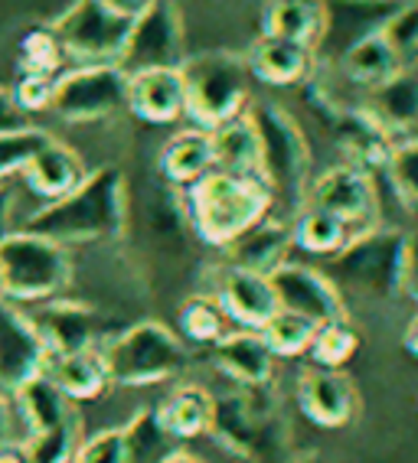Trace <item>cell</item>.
I'll use <instances>...</instances> for the list:
<instances>
[{"mask_svg": "<svg viewBox=\"0 0 418 463\" xmlns=\"http://www.w3.org/2000/svg\"><path fill=\"white\" fill-rule=\"evenodd\" d=\"M131 219L128 180L118 166L105 164L89 170L69 196L43 203L33 215H26L24 229L52 239L66 249L76 245H111L121 241Z\"/></svg>", "mask_w": 418, "mask_h": 463, "instance_id": "obj_1", "label": "cell"}, {"mask_svg": "<svg viewBox=\"0 0 418 463\" xmlns=\"http://www.w3.org/2000/svg\"><path fill=\"white\" fill-rule=\"evenodd\" d=\"M193 235L213 249L226 251L249 229L275 213V196L261 176H235L209 170L184 190Z\"/></svg>", "mask_w": 418, "mask_h": 463, "instance_id": "obj_2", "label": "cell"}, {"mask_svg": "<svg viewBox=\"0 0 418 463\" xmlns=\"http://www.w3.org/2000/svg\"><path fill=\"white\" fill-rule=\"evenodd\" d=\"M249 121L259 134L261 147V180L275 196V213L291 219L304 209L310 186V144L301 121L278 101H255L249 105Z\"/></svg>", "mask_w": 418, "mask_h": 463, "instance_id": "obj_3", "label": "cell"}, {"mask_svg": "<svg viewBox=\"0 0 418 463\" xmlns=\"http://www.w3.org/2000/svg\"><path fill=\"white\" fill-rule=\"evenodd\" d=\"M405 258H409V232L399 225H373L353 232L347 249L330 258V281L340 294L389 304L405 294Z\"/></svg>", "mask_w": 418, "mask_h": 463, "instance_id": "obj_4", "label": "cell"}, {"mask_svg": "<svg viewBox=\"0 0 418 463\" xmlns=\"http://www.w3.org/2000/svg\"><path fill=\"white\" fill-rule=\"evenodd\" d=\"M0 274H4V294H0L4 300L17 307L46 304L66 298L76 278V258L72 249L59 241L14 229L0 239Z\"/></svg>", "mask_w": 418, "mask_h": 463, "instance_id": "obj_5", "label": "cell"}, {"mask_svg": "<svg viewBox=\"0 0 418 463\" xmlns=\"http://www.w3.org/2000/svg\"><path fill=\"white\" fill-rule=\"evenodd\" d=\"M180 75L186 91V118L200 131H216L249 111L252 75L242 52L209 50L186 56Z\"/></svg>", "mask_w": 418, "mask_h": 463, "instance_id": "obj_6", "label": "cell"}, {"mask_svg": "<svg viewBox=\"0 0 418 463\" xmlns=\"http://www.w3.org/2000/svg\"><path fill=\"white\" fill-rule=\"evenodd\" d=\"M111 385L144 389L174 382L190 369V346L157 320H138L101 346Z\"/></svg>", "mask_w": 418, "mask_h": 463, "instance_id": "obj_7", "label": "cell"}, {"mask_svg": "<svg viewBox=\"0 0 418 463\" xmlns=\"http://www.w3.org/2000/svg\"><path fill=\"white\" fill-rule=\"evenodd\" d=\"M209 434L226 454L252 463H271L288 444V424L271 389H233L216 398Z\"/></svg>", "mask_w": 418, "mask_h": 463, "instance_id": "obj_8", "label": "cell"}, {"mask_svg": "<svg viewBox=\"0 0 418 463\" xmlns=\"http://www.w3.org/2000/svg\"><path fill=\"white\" fill-rule=\"evenodd\" d=\"M131 20L134 17L115 10L109 0H72L50 26L66 59L76 66H118L131 33Z\"/></svg>", "mask_w": 418, "mask_h": 463, "instance_id": "obj_9", "label": "cell"}, {"mask_svg": "<svg viewBox=\"0 0 418 463\" xmlns=\"http://www.w3.org/2000/svg\"><path fill=\"white\" fill-rule=\"evenodd\" d=\"M128 108V72L121 66H72L56 75L52 111L66 125H95Z\"/></svg>", "mask_w": 418, "mask_h": 463, "instance_id": "obj_10", "label": "cell"}, {"mask_svg": "<svg viewBox=\"0 0 418 463\" xmlns=\"http://www.w3.org/2000/svg\"><path fill=\"white\" fill-rule=\"evenodd\" d=\"M186 59L184 14L176 0H154L131 20L125 50L118 66L128 75L151 72V69H180Z\"/></svg>", "mask_w": 418, "mask_h": 463, "instance_id": "obj_11", "label": "cell"}, {"mask_svg": "<svg viewBox=\"0 0 418 463\" xmlns=\"http://www.w3.org/2000/svg\"><path fill=\"white\" fill-rule=\"evenodd\" d=\"M304 206L324 209V213L337 215L343 225H350V232H363L379 225L383 219V199H379L376 176L350 164H337L324 174L310 176L308 196Z\"/></svg>", "mask_w": 418, "mask_h": 463, "instance_id": "obj_12", "label": "cell"}, {"mask_svg": "<svg viewBox=\"0 0 418 463\" xmlns=\"http://www.w3.org/2000/svg\"><path fill=\"white\" fill-rule=\"evenodd\" d=\"M268 278H271V288H275L278 307L288 310V314L304 317L314 326L350 320V304L340 294V288L330 281V274L320 271V268L301 265V261H285Z\"/></svg>", "mask_w": 418, "mask_h": 463, "instance_id": "obj_13", "label": "cell"}, {"mask_svg": "<svg viewBox=\"0 0 418 463\" xmlns=\"http://www.w3.org/2000/svg\"><path fill=\"white\" fill-rule=\"evenodd\" d=\"M30 320L40 330L50 356H72V353H85V349H101L99 343H105V333H109V317L101 314L99 307L72 298L36 304V314H30Z\"/></svg>", "mask_w": 418, "mask_h": 463, "instance_id": "obj_14", "label": "cell"}, {"mask_svg": "<svg viewBox=\"0 0 418 463\" xmlns=\"http://www.w3.org/2000/svg\"><path fill=\"white\" fill-rule=\"evenodd\" d=\"M46 363L50 349L30 314L0 298V392H17L24 382L40 375Z\"/></svg>", "mask_w": 418, "mask_h": 463, "instance_id": "obj_15", "label": "cell"}, {"mask_svg": "<svg viewBox=\"0 0 418 463\" xmlns=\"http://www.w3.org/2000/svg\"><path fill=\"white\" fill-rule=\"evenodd\" d=\"M206 294L216 298L226 320L239 323V330L259 333L281 310L275 298V288H271V278L255 271H242V268H233V265H219L213 271V288Z\"/></svg>", "mask_w": 418, "mask_h": 463, "instance_id": "obj_16", "label": "cell"}, {"mask_svg": "<svg viewBox=\"0 0 418 463\" xmlns=\"http://www.w3.org/2000/svg\"><path fill=\"white\" fill-rule=\"evenodd\" d=\"M298 408L318 428H347L356 414V385L343 369L308 365L298 375Z\"/></svg>", "mask_w": 418, "mask_h": 463, "instance_id": "obj_17", "label": "cell"}, {"mask_svg": "<svg viewBox=\"0 0 418 463\" xmlns=\"http://www.w3.org/2000/svg\"><path fill=\"white\" fill-rule=\"evenodd\" d=\"M405 0H327V33L318 59H337L353 43L376 36Z\"/></svg>", "mask_w": 418, "mask_h": 463, "instance_id": "obj_18", "label": "cell"}, {"mask_svg": "<svg viewBox=\"0 0 418 463\" xmlns=\"http://www.w3.org/2000/svg\"><path fill=\"white\" fill-rule=\"evenodd\" d=\"M360 105L393 144L415 141L418 137V69L393 75L385 85L366 91Z\"/></svg>", "mask_w": 418, "mask_h": 463, "instance_id": "obj_19", "label": "cell"}, {"mask_svg": "<svg viewBox=\"0 0 418 463\" xmlns=\"http://www.w3.org/2000/svg\"><path fill=\"white\" fill-rule=\"evenodd\" d=\"M128 111L144 125H174L186 115L180 69H151L128 75Z\"/></svg>", "mask_w": 418, "mask_h": 463, "instance_id": "obj_20", "label": "cell"}, {"mask_svg": "<svg viewBox=\"0 0 418 463\" xmlns=\"http://www.w3.org/2000/svg\"><path fill=\"white\" fill-rule=\"evenodd\" d=\"M219 373L235 382V389H271L275 385V363L265 339L255 330H233L213 346Z\"/></svg>", "mask_w": 418, "mask_h": 463, "instance_id": "obj_21", "label": "cell"}, {"mask_svg": "<svg viewBox=\"0 0 418 463\" xmlns=\"http://www.w3.org/2000/svg\"><path fill=\"white\" fill-rule=\"evenodd\" d=\"M245 66L255 82L271 85V89H291L310 79L318 66V52L304 50L298 43L275 40V36H259L245 52Z\"/></svg>", "mask_w": 418, "mask_h": 463, "instance_id": "obj_22", "label": "cell"}, {"mask_svg": "<svg viewBox=\"0 0 418 463\" xmlns=\"http://www.w3.org/2000/svg\"><path fill=\"white\" fill-rule=\"evenodd\" d=\"M294 249L291 239V219L271 213L265 222H259L255 229H249L239 241H233L223 255H226V265L242 268V271L255 274H271L288 261V251Z\"/></svg>", "mask_w": 418, "mask_h": 463, "instance_id": "obj_23", "label": "cell"}, {"mask_svg": "<svg viewBox=\"0 0 418 463\" xmlns=\"http://www.w3.org/2000/svg\"><path fill=\"white\" fill-rule=\"evenodd\" d=\"M327 33V0H265L261 4V36L298 43L318 52Z\"/></svg>", "mask_w": 418, "mask_h": 463, "instance_id": "obj_24", "label": "cell"}, {"mask_svg": "<svg viewBox=\"0 0 418 463\" xmlns=\"http://www.w3.org/2000/svg\"><path fill=\"white\" fill-rule=\"evenodd\" d=\"M20 176L26 180L33 196H40L43 203H56V199L69 196L89 176V166H85L79 150L52 137L46 147L36 150V157L26 164Z\"/></svg>", "mask_w": 418, "mask_h": 463, "instance_id": "obj_25", "label": "cell"}, {"mask_svg": "<svg viewBox=\"0 0 418 463\" xmlns=\"http://www.w3.org/2000/svg\"><path fill=\"white\" fill-rule=\"evenodd\" d=\"M213 408H216V398L209 395L203 385H176V389L154 408V418H157L160 430H164L170 440H193V438L209 434Z\"/></svg>", "mask_w": 418, "mask_h": 463, "instance_id": "obj_26", "label": "cell"}, {"mask_svg": "<svg viewBox=\"0 0 418 463\" xmlns=\"http://www.w3.org/2000/svg\"><path fill=\"white\" fill-rule=\"evenodd\" d=\"M157 170L164 176V183L174 186V190H186L196 180H203L213 170V141H209V131H200V128L176 131L160 147Z\"/></svg>", "mask_w": 418, "mask_h": 463, "instance_id": "obj_27", "label": "cell"}, {"mask_svg": "<svg viewBox=\"0 0 418 463\" xmlns=\"http://www.w3.org/2000/svg\"><path fill=\"white\" fill-rule=\"evenodd\" d=\"M43 373L50 375L69 402H95L111 389V375L101 349H85V353H72V356H50Z\"/></svg>", "mask_w": 418, "mask_h": 463, "instance_id": "obj_28", "label": "cell"}, {"mask_svg": "<svg viewBox=\"0 0 418 463\" xmlns=\"http://www.w3.org/2000/svg\"><path fill=\"white\" fill-rule=\"evenodd\" d=\"M330 62H334V69L340 72L343 82L350 85V89H356L360 95L379 89V85H385L393 75L402 72L393 50H389V43L379 33L353 43L350 50H343L340 56L330 59Z\"/></svg>", "mask_w": 418, "mask_h": 463, "instance_id": "obj_29", "label": "cell"}, {"mask_svg": "<svg viewBox=\"0 0 418 463\" xmlns=\"http://www.w3.org/2000/svg\"><path fill=\"white\" fill-rule=\"evenodd\" d=\"M209 141H213V170L235 176H261L259 134L252 128L249 115L209 131Z\"/></svg>", "mask_w": 418, "mask_h": 463, "instance_id": "obj_30", "label": "cell"}, {"mask_svg": "<svg viewBox=\"0 0 418 463\" xmlns=\"http://www.w3.org/2000/svg\"><path fill=\"white\" fill-rule=\"evenodd\" d=\"M14 402H17V411L24 414L30 434H40V430L56 428V424H62L69 414L76 411L72 402H69V398L52 385V379L46 373H40L30 382H24V385L14 392Z\"/></svg>", "mask_w": 418, "mask_h": 463, "instance_id": "obj_31", "label": "cell"}, {"mask_svg": "<svg viewBox=\"0 0 418 463\" xmlns=\"http://www.w3.org/2000/svg\"><path fill=\"white\" fill-rule=\"evenodd\" d=\"M350 225H343L337 215L324 213V209L304 206L301 213L291 215V239L294 249L308 251L318 258H334L347 249L350 241Z\"/></svg>", "mask_w": 418, "mask_h": 463, "instance_id": "obj_32", "label": "cell"}, {"mask_svg": "<svg viewBox=\"0 0 418 463\" xmlns=\"http://www.w3.org/2000/svg\"><path fill=\"white\" fill-rule=\"evenodd\" d=\"M176 323H180V333H176V336L184 339L186 346H216L219 339L229 333L223 307L216 304V298H209V294H193V298H186L184 304H180Z\"/></svg>", "mask_w": 418, "mask_h": 463, "instance_id": "obj_33", "label": "cell"}, {"mask_svg": "<svg viewBox=\"0 0 418 463\" xmlns=\"http://www.w3.org/2000/svg\"><path fill=\"white\" fill-rule=\"evenodd\" d=\"M66 66V52L59 46L52 26H30L17 43V69L20 75H50L56 79Z\"/></svg>", "mask_w": 418, "mask_h": 463, "instance_id": "obj_34", "label": "cell"}, {"mask_svg": "<svg viewBox=\"0 0 418 463\" xmlns=\"http://www.w3.org/2000/svg\"><path fill=\"white\" fill-rule=\"evenodd\" d=\"M82 414L72 411L62 424L26 438V457L30 463H72L82 447Z\"/></svg>", "mask_w": 418, "mask_h": 463, "instance_id": "obj_35", "label": "cell"}, {"mask_svg": "<svg viewBox=\"0 0 418 463\" xmlns=\"http://www.w3.org/2000/svg\"><path fill=\"white\" fill-rule=\"evenodd\" d=\"M314 333H318V326L310 320H304L298 314H288V310H278L259 330V336L265 339L268 353L275 359H298V356H308Z\"/></svg>", "mask_w": 418, "mask_h": 463, "instance_id": "obj_36", "label": "cell"}, {"mask_svg": "<svg viewBox=\"0 0 418 463\" xmlns=\"http://www.w3.org/2000/svg\"><path fill=\"white\" fill-rule=\"evenodd\" d=\"M147 229L157 241L164 245H180L190 229V215H186L184 193H176L174 186H160L154 199L147 203Z\"/></svg>", "mask_w": 418, "mask_h": 463, "instance_id": "obj_37", "label": "cell"}, {"mask_svg": "<svg viewBox=\"0 0 418 463\" xmlns=\"http://www.w3.org/2000/svg\"><path fill=\"white\" fill-rule=\"evenodd\" d=\"M360 353V333L350 320H337L318 326L314 339H310L308 356L314 359V365L320 369H343L353 356Z\"/></svg>", "mask_w": 418, "mask_h": 463, "instance_id": "obj_38", "label": "cell"}, {"mask_svg": "<svg viewBox=\"0 0 418 463\" xmlns=\"http://www.w3.org/2000/svg\"><path fill=\"white\" fill-rule=\"evenodd\" d=\"M121 430H125L128 463H160L174 450V447H170L174 440L160 430L154 411H138Z\"/></svg>", "mask_w": 418, "mask_h": 463, "instance_id": "obj_39", "label": "cell"}, {"mask_svg": "<svg viewBox=\"0 0 418 463\" xmlns=\"http://www.w3.org/2000/svg\"><path fill=\"white\" fill-rule=\"evenodd\" d=\"M379 36L389 43L402 72L418 69V0H405L393 17L385 20Z\"/></svg>", "mask_w": 418, "mask_h": 463, "instance_id": "obj_40", "label": "cell"}, {"mask_svg": "<svg viewBox=\"0 0 418 463\" xmlns=\"http://www.w3.org/2000/svg\"><path fill=\"white\" fill-rule=\"evenodd\" d=\"M52 141L50 131H43L36 125H26L20 131L0 134V183H7L10 176H20L26 164L36 157V150L46 147Z\"/></svg>", "mask_w": 418, "mask_h": 463, "instance_id": "obj_41", "label": "cell"}, {"mask_svg": "<svg viewBox=\"0 0 418 463\" xmlns=\"http://www.w3.org/2000/svg\"><path fill=\"white\" fill-rule=\"evenodd\" d=\"M383 174L389 176L402 206L418 213V137L405 144H393V154H389Z\"/></svg>", "mask_w": 418, "mask_h": 463, "instance_id": "obj_42", "label": "cell"}, {"mask_svg": "<svg viewBox=\"0 0 418 463\" xmlns=\"http://www.w3.org/2000/svg\"><path fill=\"white\" fill-rule=\"evenodd\" d=\"M72 463H128L125 430L105 428L92 438H85Z\"/></svg>", "mask_w": 418, "mask_h": 463, "instance_id": "obj_43", "label": "cell"}, {"mask_svg": "<svg viewBox=\"0 0 418 463\" xmlns=\"http://www.w3.org/2000/svg\"><path fill=\"white\" fill-rule=\"evenodd\" d=\"M52 89H56V79H50V75H20L10 91H14L20 111L30 118L40 111H52Z\"/></svg>", "mask_w": 418, "mask_h": 463, "instance_id": "obj_44", "label": "cell"}, {"mask_svg": "<svg viewBox=\"0 0 418 463\" xmlns=\"http://www.w3.org/2000/svg\"><path fill=\"white\" fill-rule=\"evenodd\" d=\"M30 121H26V115L17 108V101H14V91L7 89V85H0V134L7 131H20V128H26Z\"/></svg>", "mask_w": 418, "mask_h": 463, "instance_id": "obj_45", "label": "cell"}, {"mask_svg": "<svg viewBox=\"0 0 418 463\" xmlns=\"http://www.w3.org/2000/svg\"><path fill=\"white\" fill-rule=\"evenodd\" d=\"M405 294L418 304V229L409 232V258H405Z\"/></svg>", "mask_w": 418, "mask_h": 463, "instance_id": "obj_46", "label": "cell"}, {"mask_svg": "<svg viewBox=\"0 0 418 463\" xmlns=\"http://www.w3.org/2000/svg\"><path fill=\"white\" fill-rule=\"evenodd\" d=\"M14 232V190L7 183H0V239Z\"/></svg>", "mask_w": 418, "mask_h": 463, "instance_id": "obj_47", "label": "cell"}, {"mask_svg": "<svg viewBox=\"0 0 418 463\" xmlns=\"http://www.w3.org/2000/svg\"><path fill=\"white\" fill-rule=\"evenodd\" d=\"M10 421H14V405H10L7 392H0V444H7Z\"/></svg>", "mask_w": 418, "mask_h": 463, "instance_id": "obj_48", "label": "cell"}, {"mask_svg": "<svg viewBox=\"0 0 418 463\" xmlns=\"http://www.w3.org/2000/svg\"><path fill=\"white\" fill-rule=\"evenodd\" d=\"M0 463H30L24 444H0Z\"/></svg>", "mask_w": 418, "mask_h": 463, "instance_id": "obj_49", "label": "cell"}, {"mask_svg": "<svg viewBox=\"0 0 418 463\" xmlns=\"http://www.w3.org/2000/svg\"><path fill=\"white\" fill-rule=\"evenodd\" d=\"M402 346L409 349L412 356H418V310L412 314V320L405 323V333H402Z\"/></svg>", "mask_w": 418, "mask_h": 463, "instance_id": "obj_50", "label": "cell"}, {"mask_svg": "<svg viewBox=\"0 0 418 463\" xmlns=\"http://www.w3.org/2000/svg\"><path fill=\"white\" fill-rule=\"evenodd\" d=\"M111 7L115 10H121V14H128V17H138L147 4H154V0H109Z\"/></svg>", "mask_w": 418, "mask_h": 463, "instance_id": "obj_51", "label": "cell"}, {"mask_svg": "<svg viewBox=\"0 0 418 463\" xmlns=\"http://www.w3.org/2000/svg\"><path fill=\"white\" fill-rule=\"evenodd\" d=\"M160 463H203V460H200L196 454H193V450H184V447H174V450H170V454L164 457Z\"/></svg>", "mask_w": 418, "mask_h": 463, "instance_id": "obj_52", "label": "cell"}, {"mask_svg": "<svg viewBox=\"0 0 418 463\" xmlns=\"http://www.w3.org/2000/svg\"><path fill=\"white\" fill-rule=\"evenodd\" d=\"M291 463H330L327 457H320V454H304V457H294Z\"/></svg>", "mask_w": 418, "mask_h": 463, "instance_id": "obj_53", "label": "cell"}, {"mask_svg": "<svg viewBox=\"0 0 418 463\" xmlns=\"http://www.w3.org/2000/svg\"><path fill=\"white\" fill-rule=\"evenodd\" d=\"M0 294H4V274H0Z\"/></svg>", "mask_w": 418, "mask_h": 463, "instance_id": "obj_54", "label": "cell"}]
</instances>
